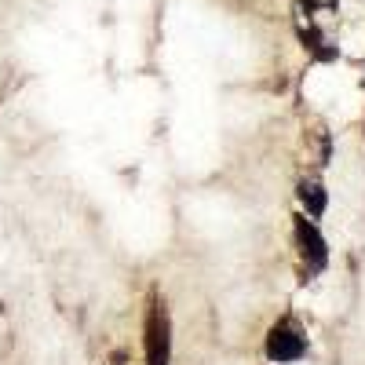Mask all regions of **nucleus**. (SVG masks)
I'll list each match as a JSON object with an SVG mask.
<instances>
[{"label":"nucleus","instance_id":"1","mask_svg":"<svg viewBox=\"0 0 365 365\" xmlns=\"http://www.w3.org/2000/svg\"><path fill=\"white\" fill-rule=\"evenodd\" d=\"M267 351H270L274 361H296V358L303 354V336H299L289 322H282V325H274Z\"/></svg>","mask_w":365,"mask_h":365},{"label":"nucleus","instance_id":"2","mask_svg":"<svg viewBox=\"0 0 365 365\" xmlns=\"http://www.w3.org/2000/svg\"><path fill=\"white\" fill-rule=\"evenodd\" d=\"M307 8H332V4H340V0H303Z\"/></svg>","mask_w":365,"mask_h":365}]
</instances>
